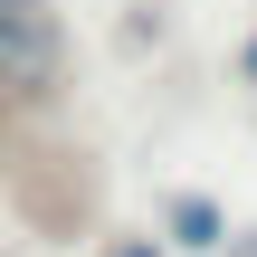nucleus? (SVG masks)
Masks as SVG:
<instances>
[{
    "mask_svg": "<svg viewBox=\"0 0 257 257\" xmlns=\"http://www.w3.org/2000/svg\"><path fill=\"white\" fill-rule=\"evenodd\" d=\"M162 238L191 248V257H219V248H229V210H219L210 191H181V200L162 210Z\"/></svg>",
    "mask_w": 257,
    "mask_h": 257,
    "instance_id": "obj_2",
    "label": "nucleus"
},
{
    "mask_svg": "<svg viewBox=\"0 0 257 257\" xmlns=\"http://www.w3.org/2000/svg\"><path fill=\"white\" fill-rule=\"evenodd\" d=\"M57 76H67L57 0H0V86L10 95H48Z\"/></svg>",
    "mask_w": 257,
    "mask_h": 257,
    "instance_id": "obj_1",
    "label": "nucleus"
},
{
    "mask_svg": "<svg viewBox=\"0 0 257 257\" xmlns=\"http://www.w3.org/2000/svg\"><path fill=\"white\" fill-rule=\"evenodd\" d=\"M238 76H248V86H257V38H248V48H238Z\"/></svg>",
    "mask_w": 257,
    "mask_h": 257,
    "instance_id": "obj_4",
    "label": "nucleus"
},
{
    "mask_svg": "<svg viewBox=\"0 0 257 257\" xmlns=\"http://www.w3.org/2000/svg\"><path fill=\"white\" fill-rule=\"evenodd\" d=\"M105 257H162V248H153V238H114Z\"/></svg>",
    "mask_w": 257,
    "mask_h": 257,
    "instance_id": "obj_3",
    "label": "nucleus"
}]
</instances>
